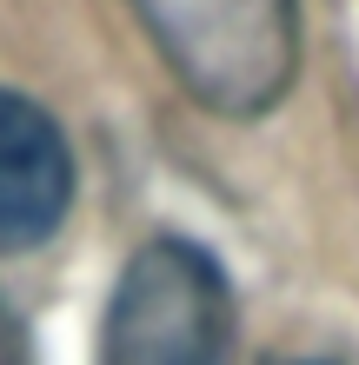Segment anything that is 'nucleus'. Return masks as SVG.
<instances>
[{
	"label": "nucleus",
	"instance_id": "f03ea898",
	"mask_svg": "<svg viewBox=\"0 0 359 365\" xmlns=\"http://www.w3.org/2000/svg\"><path fill=\"white\" fill-rule=\"evenodd\" d=\"M233 292L213 252L166 232L126 259L100 326V365H226Z\"/></svg>",
	"mask_w": 359,
	"mask_h": 365
},
{
	"label": "nucleus",
	"instance_id": "20e7f679",
	"mask_svg": "<svg viewBox=\"0 0 359 365\" xmlns=\"http://www.w3.org/2000/svg\"><path fill=\"white\" fill-rule=\"evenodd\" d=\"M0 365H14V352H7V319H0Z\"/></svg>",
	"mask_w": 359,
	"mask_h": 365
},
{
	"label": "nucleus",
	"instance_id": "7ed1b4c3",
	"mask_svg": "<svg viewBox=\"0 0 359 365\" xmlns=\"http://www.w3.org/2000/svg\"><path fill=\"white\" fill-rule=\"evenodd\" d=\"M74 206V153L47 106L0 87V252L54 240Z\"/></svg>",
	"mask_w": 359,
	"mask_h": 365
},
{
	"label": "nucleus",
	"instance_id": "f257e3e1",
	"mask_svg": "<svg viewBox=\"0 0 359 365\" xmlns=\"http://www.w3.org/2000/svg\"><path fill=\"white\" fill-rule=\"evenodd\" d=\"M166 73L220 120H260L300 73V0H126Z\"/></svg>",
	"mask_w": 359,
	"mask_h": 365
}]
</instances>
